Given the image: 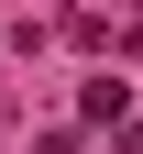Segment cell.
Listing matches in <instances>:
<instances>
[{"mask_svg":"<svg viewBox=\"0 0 143 154\" xmlns=\"http://www.w3.org/2000/svg\"><path fill=\"white\" fill-rule=\"evenodd\" d=\"M77 110H88V121H121V110H132V88H121V77H88V88H77Z\"/></svg>","mask_w":143,"mask_h":154,"instance_id":"1","label":"cell"},{"mask_svg":"<svg viewBox=\"0 0 143 154\" xmlns=\"http://www.w3.org/2000/svg\"><path fill=\"white\" fill-rule=\"evenodd\" d=\"M132 154H143V143H132Z\"/></svg>","mask_w":143,"mask_h":154,"instance_id":"2","label":"cell"}]
</instances>
